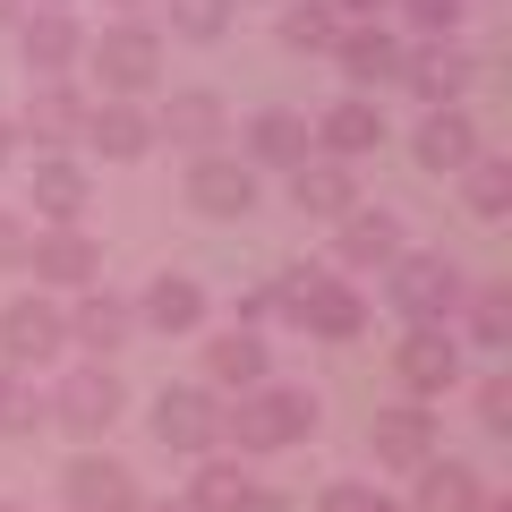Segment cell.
<instances>
[{"mask_svg": "<svg viewBox=\"0 0 512 512\" xmlns=\"http://www.w3.org/2000/svg\"><path fill=\"white\" fill-rule=\"evenodd\" d=\"M43 427V384L26 367H0V436H35Z\"/></svg>", "mask_w": 512, "mask_h": 512, "instance_id": "obj_32", "label": "cell"}, {"mask_svg": "<svg viewBox=\"0 0 512 512\" xmlns=\"http://www.w3.org/2000/svg\"><path fill=\"white\" fill-rule=\"evenodd\" d=\"M393 128H384V111L367 103V94H342V103L316 120V154H342V163H359V154H376Z\"/></svg>", "mask_w": 512, "mask_h": 512, "instance_id": "obj_23", "label": "cell"}, {"mask_svg": "<svg viewBox=\"0 0 512 512\" xmlns=\"http://www.w3.org/2000/svg\"><path fill=\"white\" fill-rule=\"evenodd\" d=\"M163 9H171V35H188V43L231 35V0H163Z\"/></svg>", "mask_w": 512, "mask_h": 512, "instance_id": "obj_34", "label": "cell"}, {"mask_svg": "<svg viewBox=\"0 0 512 512\" xmlns=\"http://www.w3.org/2000/svg\"><path fill=\"white\" fill-rule=\"evenodd\" d=\"M154 444L163 453H214L222 444V402L205 384H163L154 393Z\"/></svg>", "mask_w": 512, "mask_h": 512, "instance_id": "obj_6", "label": "cell"}, {"mask_svg": "<svg viewBox=\"0 0 512 512\" xmlns=\"http://www.w3.org/2000/svg\"><path fill=\"white\" fill-rule=\"evenodd\" d=\"M231 512H291V504H282V495H265V487H248V495H239Z\"/></svg>", "mask_w": 512, "mask_h": 512, "instance_id": "obj_39", "label": "cell"}, {"mask_svg": "<svg viewBox=\"0 0 512 512\" xmlns=\"http://www.w3.org/2000/svg\"><path fill=\"white\" fill-rule=\"evenodd\" d=\"M188 205L214 214V222H239L256 205V171L239 163V154H197V163H188Z\"/></svg>", "mask_w": 512, "mask_h": 512, "instance_id": "obj_13", "label": "cell"}, {"mask_svg": "<svg viewBox=\"0 0 512 512\" xmlns=\"http://www.w3.org/2000/svg\"><path fill=\"white\" fill-rule=\"evenodd\" d=\"M291 205L316 222H342L350 205H359V171L342 163V154H308V163H291Z\"/></svg>", "mask_w": 512, "mask_h": 512, "instance_id": "obj_16", "label": "cell"}, {"mask_svg": "<svg viewBox=\"0 0 512 512\" xmlns=\"http://www.w3.org/2000/svg\"><path fill=\"white\" fill-rule=\"evenodd\" d=\"M86 60L103 77V94H120V103H146L163 86V35L146 18H111L103 35H86Z\"/></svg>", "mask_w": 512, "mask_h": 512, "instance_id": "obj_3", "label": "cell"}, {"mask_svg": "<svg viewBox=\"0 0 512 512\" xmlns=\"http://www.w3.org/2000/svg\"><path fill=\"white\" fill-rule=\"evenodd\" d=\"M333 35H342V9L333 0H291L282 9V43L291 52H333Z\"/></svg>", "mask_w": 512, "mask_h": 512, "instance_id": "obj_31", "label": "cell"}, {"mask_svg": "<svg viewBox=\"0 0 512 512\" xmlns=\"http://www.w3.org/2000/svg\"><path fill=\"white\" fill-rule=\"evenodd\" d=\"M26 18V0H0V26H18Z\"/></svg>", "mask_w": 512, "mask_h": 512, "instance_id": "obj_42", "label": "cell"}, {"mask_svg": "<svg viewBox=\"0 0 512 512\" xmlns=\"http://www.w3.org/2000/svg\"><path fill=\"white\" fill-rule=\"evenodd\" d=\"M333 9H342V18H384L393 0H333Z\"/></svg>", "mask_w": 512, "mask_h": 512, "instance_id": "obj_40", "label": "cell"}, {"mask_svg": "<svg viewBox=\"0 0 512 512\" xmlns=\"http://www.w3.org/2000/svg\"><path fill=\"white\" fill-rule=\"evenodd\" d=\"M461 316H470V342L478 350H504L512 342V299L504 291H461Z\"/></svg>", "mask_w": 512, "mask_h": 512, "instance_id": "obj_33", "label": "cell"}, {"mask_svg": "<svg viewBox=\"0 0 512 512\" xmlns=\"http://www.w3.org/2000/svg\"><path fill=\"white\" fill-rule=\"evenodd\" d=\"M205 376L222 384V393H248L256 376H265V342H256V325H231L205 342Z\"/></svg>", "mask_w": 512, "mask_h": 512, "instance_id": "obj_28", "label": "cell"}, {"mask_svg": "<svg viewBox=\"0 0 512 512\" xmlns=\"http://www.w3.org/2000/svg\"><path fill=\"white\" fill-rule=\"evenodd\" d=\"M0 512H35V504H0Z\"/></svg>", "mask_w": 512, "mask_h": 512, "instance_id": "obj_47", "label": "cell"}, {"mask_svg": "<svg viewBox=\"0 0 512 512\" xmlns=\"http://www.w3.org/2000/svg\"><path fill=\"white\" fill-rule=\"evenodd\" d=\"M69 316V342L77 350H94V359H111V350L128 342V333H137V308H128V299H111V291H77V308H60Z\"/></svg>", "mask_w": 512, "mask_h": 512, "instance_id": "obj_22", "label": "cell"}, {"mask_svg": "<svg viewBox=\"0 0 512 512\" xmlns=\"http://www.w3.org/2000/svg\"><path fill=\"white\" fill-rule=\"evenodd\" d=\"M86 197H94V188H86V163H69V154H43L35 180H26V205H35L43 222H77V214H86Z\"/></svg>", "mask_w": 512, "mask_h": 512, "instance_id": "obj_25", "label": "cell"}, {"mask_svg": "<svg viewBox=\"0 0 512 512\" xmlns=\"http://www.w3.org/2000/svg\"><path fill=\"white\" fill-rule=\"evenodd\" d=\"M120 402H128V393H120V376H111L103 359H86V367H69V376H60L52 393H43V419H60L69 436H86V444H94L111 419H120Z\"/></svg>", "mask_w": 512, "mask_h": 512, "instance_id": "obj_5", "label": "cell"}, {"mask_svg": "<svg viewBox=\"0 0 512 512\" xmlns=\"http://www.w3.org/2000/svg\"><path fill=\"white\" fill-rule=\"evenodd\" d=\"M393 376L410 384V393H453L461 384V350H453V325H410L402 350H393Z\"/></svg>", "mask_w": 512, "mask_h": 512, "instance_id": "obj_11", "label": "cell"}, {"mask_svg": "<svg viewBox=\"0 0 512 512\" xmlns=\"http://www.w3.org/2000/svg\"><path fill=\"white\" fill-rule=\"evenodd\" d=\"M137 325H154V333H197V325H205V291H197L188 274H154L146 299H137Z\"/></svg>", "mask_w": 512, "mask_h": 512, "instance_id": "obj_27", "label": "cell"}, {"mask_svg": "<svg viewBox=\"0 0 512 512\" xmlns=\"http://www.w3.org/2000/svg\"><path fill=\"white\" fill-rule=\"evenodd\" d=\"M18 265H26V222L0 205V274H18Z\"/></svg>", "mask_w": 512, "mask_h": 512, "instance_id": "obj_38", "label": "cell"}, {"mask_svg": "<svg viewBox=\"0 0 512 512\" xmlns=\"http://www.w3.org/2000/svg\"><path fill=\"white\" fill-rule=\"evenodd\" d=\"M137 512H188V504H137Z\"/></svg>", "mask_w": 512, "mask_h": 512, "instance_id": "obj_44", "label": "cell"}, {"mask_svg": "<svg viewBox=\"0 0 512 512\" xmlns=\"http://www.w3.org/2000/svg\"><path fill=\"white\" fill-rule=\"evenodd\" d=\"M367 453H376L384 470H419V461L436 453V410H419V402L376 410V419H367Z\"/></svg>", "mask_w": 512, "mask_h": 512, "instance_id": "obj_18", "label": "cell"}, {"mask_svg": "<svg viewBox=\"0 0 512 512\" xmlns=\"http://www.w3.org/2000/svg\"><path fill=\"white\" fill-rule=\"evenodd\" d=\"M410 478H419V504H410V512H478V504H487V478H478L470 461H436V453H427Z\"/></svg>", "mask_w": 512, "mask_h": 512, "instance_id": "obj_26", "label": "cell"}, {"mask_svg": "<svg viewBox=\"0 0 512 512\" xmlns=\"http://www.w3.org/2000/svg\"><path fill=\"white\" fill-rule=\"evenodd\" d=\"M103 163H137V154L154 146V111L146 103H120V94H103V103H86V128H77Z\"/></svg>", "mask_w": 512, "mask_h": 512, "instance_id": "obj_15", "label": "cell"}, {"mask_svg": "<svg viewBox=\"0 0 512 512\" xmlns=\"http://www.w3.org/2000/svg\"><path fill=\"white\" fill-rule=\"evenodd\" d=\"M333 60H342L350 86H393V77H402V35L376 26V18H359V26L333 35Z\"/></svg>", "mask_w": 512, "mask_h": 512, "instance_id": "obj_19", "label": "cell"}, {"mask_svg": "<svg viewBox=\"0 0 512 512\" xmlns=\"http://www.w3.org/2000/svg\"><path fill=\"white\" fill-rule=\"evenodd\" d=\"M470 77H478V60L461 52L453 35H427L419 52H402V86L419 94L427 111H436V103H461V94H470Z\"/></svg>", "mask_w": 512, "mask_h": 512, "instance_id": "obj_9", "label": "cell"}, {"mask_svg": "<svg viewBox=\"0 0 512 512\" xmlns=\"http://www.w3.org/2000/svg\"><path fill=\"white\" fill-rule=\"evenodd\" d=\"M111 9H146V0H111Z\"/></svg>", "mask_w": 512, "mask_h": 512, "instance_id": "obj_46", "label": "cell"}, {"mask_svg": "<svg viewBox=\"0 0 512 512\" xmlns=\"http://www.w3.org/2000/svg\"><path fill=\"white\" fill-rule=\"evenodd\" d=\"M393 9H402V18L419 26V35H453V26H461V9H470V0H393Z\"/></svg>", "mask_w": 512, "mask_h": 512, "instance_id": "obj_36", "label": "cell"}, {"mask_svg": "<svg viewBox=\"0 0 512 512\" xmlns=\"http://www.w3.org/2000/svg\"><path fill=\"white\" fill-rule=\"evenodd\" d=\"M274 308L291 316L308 342H359L367 333V299L350 291L342 274H316V265H282V282H265Z\"/></svg>", "mask_w": 512, "mask_h": 512, "instance_id": "obj_2", "label": "cell"}, {"mask_svg": "<svg viewBox=\"0 0 512 512\" xmlns=\"http://www.w3.org/2000/svg\"><path fill=\"white\" fill-rule=\"evenodd\" d=\"M9 128L35 137V146H77V128H86V94H77L69 77H35V86H26V111Z\"/></svg>", "mask_w": 512, "mask_h": 512, "instance_id": "obj_12", "label": "cell"}, {"mask_svg": "<svg viewBox=\"0 0 512 512\" xmlns=\"http://www.w3.org/2000/svg\"><path fill=\"white\" fill-rule=\"evenodd\" d=\"M461 291H470V282H461V265L453 256H393V265H384V299H393V308H402V325H453L461 316Z\"/></svg>", "mask_w": 512, "mask_h": 512, "instance_id": "obj_4", "label": "cell"}, {"mask_svg": "<svg viewBox=\"0 0 512 512\" xmlns=\"http://www.w3.org/2000/svg\"><path fill=\"white\" fill-rule=\"evenodd\" d=\"M410 154H419V171H436V180H444V171H461L470 154H487V146H478V120L461 103H436L419 120V137H410Z\"/></svg>", "mask_w": 512, "mask_h": 512, "instance_id": "obj_20", "label": "cell"}, {"mask_svg": "<svg viewBox=\"0 0 512 512\" xmlns=\"http://www.w3.org/2000/svg\"><path fill=\"white\" fill-rule=\"evenodd\" d=\"M222 436H239V453H291L316 436V393L308 384H274L256 376L239 393V410H222Z\"/></svg>", "mask_w": 512, "mask_h": 512, "instance_id": "obj_1", "label": "cell"}, {"mask_svg": "<svg viewBox=\"0 0 512 512\" xmlns=\"http://www.w3.org/2000/svg\"><path fill=\"white\" fill-rule=\"evenodd\" d=\"M9 154H18V128H9V120H0V163H9Z\"/></svg>", "mask_w": 512, "mask_h": 512, "instance_id": "obj_41", "label": "cell"}, {"mask_svg": "<svg viewBox=\"0 0 512 512\" xmlns=\"http://www.w3.org/2000/svg\"><path fill=\"white\" fill-rule=\"evenodd\" d=\"M478 427H487V436H512V384L504 376L478 384Z\"/></svg>", "mask_w": 512, "mask_h": 512, "instance_id": "obj_37", "label": "cell"}, {"mask_svg": "<svg viewBox=\"0 0 512 512\" xmlns=\"http://www.w3.org/2000/svg\"><path fill=\"white\" fill-rule=\"evenodd\" d=\"M26 265H35V282H52V291H86V282H103V248H94L77 222H43V231H26Z\"/></svg>", "mask_w": 512, "mask_h": 512, "instance_id": "obj_7", "label": "cell"}, {"mask_svg": "<svg viewBox=\"0 0 512 512\" xmlns=\"http://www.w3.org/2000/svg\"><path fill=\"white\" fill-rule=\"evenodd\" d=\"M60 350H69V316L43 291H26V299L0 308V359L9 367H43V359H60Z\"/></svg>", "mask_w": 512, "mask_h": 512, "instance_id": "obj_8", "label": "cell"}, {"mask_svg": "<svg viewBox=\"0 0 512 512\" xmlns=\"http://www.w3.org/2000/svg\"><path fill=\"white\" fill-rule=\"evenodd\" d=\"M461 205H470L478 222H504L512 214V163H504V154H470V163H461Z\"/></svg>", "mask_w": 512, "mask_h": 512, "instance_id": "obj_29", "label": "cell"}, {"mask_svg": "<svg viewBox=\"0 0 512 512\" xmlns=\"http://www.w3.org/2000/svg\"><path fill=\"white\" fill-rule=\"evenodd\" d=\"M308 154H316L308 111L274 103V111H256V120H248V154H239V163H248V171H291V163H308Z\"/></svg>", "mask_w": 512, "mask_h": 512, "instance_id": "obj_14", "label": "cell"}, {"mask_svg": "<svg viewBox=\"0 0 512 512\" xmlns=\"http://www.w3.org/2000/svg\"><path fill=\"white\" fill-rule=\"evenodd\" d=\"M478 512H512V504H504V495H487V504H478Z\"/></svg>", "mask_w": 512, "mask_h": 512, "instance_id": "obj_43", "label": "cell"}, {"mask_svg": "<svg viewBox=\"0 0 512 512\" xmlns=\"http://www.w3.org/2000/svg\"><path fill=\"white\" fill-rule=\"evenodd\" d=\"M248 487H256V478H239V461L197 453V478H188V495H180V504H188V512H231Z\"/></svg>", "mask_w": 512, "mask_h": 512, "instance_id": "obj_30", "label": "cell"}, {"mask_svg": "<svg viewBox=\"0 0 512 512\" xmlns=\"http://www.w3.org/2000/svg\"><path fill=\"white\" fill-rule=\"evenodd\" d=\"M316 512H410V504H393V495H376L367 478H333V487L316 495Z\"/></svg>", "mask_w": 512, "mask_h": 512, "instance_id": "obj_35", "label": "cell"}, {"mask_svg": "<svg viewBox=\"0 0 512 512\" xmlns=\"http://www.w3.org/2000/svg\"><path fill=\"white\" fill-rule=\"evenodd\" d=\"M333 256H342L350 274H384V265L402 256V222L384 214V205H350V214H342V239H333Z\"/></svg>", "mask_w": 512, "mask_h": 512, "instance_id": "obj_21", "label": "cell"}, {"mask_svg": "<svg viewBox=\"0 0 512 512\" xmlns=\"http://www.w3.org/2000/svg\"><path fill=\"white\" fill-rule=\"evenodd\" d=\"M18 52H26V77H69L77 60H86V26H77L69 9H26Z\"/></svg>", "mask_w": 512, "mask_h": 512, "instance_id": "obj_10", "label": "cell"}, {"mask_svg": "<svg viewBox=\"0 0 512 512\" xmlns=\"http://www.w3.org/2000/svg\"><path fill=\"white\" fill-rule=\"evenodd\" d=\"M26 9H69V0H26Z\"/></svg>", "mask_w": 512, "mask_h": 512, "instance_id": "obj_45", "label": "cell"}, {"mask_svg": "<svg viewBox=\"0 0 512 512\" xmlns=\"http://www.w3.org/2000/svg\"><path fill=\"white\" fill-rule=\"evenodd\" d=\"M60 495H69V512H137V504H146V495H137V470H120L111 453H86V461H69Z\"/></svg>", "mask_w": 512, "mask_h": 512, "instance_id": "obj_17", "label": "cell"}, {"mask_svg": "<svg viewBox=\"0 0 512 512\" xmlns=\"http://www.w3.org/2000/svg\"><path fill=\"white\" fill-rule=\"evenodd\" d=\"M154 137H171L188 154H214V137H231V111H222V94H171L154 111Z\"/></svg>", "mask_w": 512, "mask_h": 512, "instance_id": "obj_24", "label": "cell"}]
</instances>
